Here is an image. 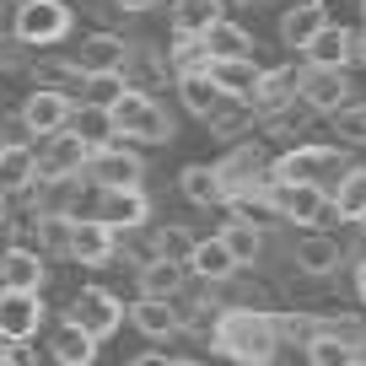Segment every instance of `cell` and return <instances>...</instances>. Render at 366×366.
<instances>
[{
  "mask_svg": "<svg viewBox=\"0 0 366 366\" xmlns=\"http://www.w3.org/2000/svg\"><path fill=\"white\" fill-rule=\"evenodd\" d=\"M178 103L189 108V114L194 119H216V108L227 103V97H221V86L216 81H210V70H199V76H178Z\"/></svg>",
  "mask_w": 366,
  "mask_h": 366,
  "instance_id": "obj_29",
  "label": "cell"
},
{
  "mask_svg": "<svg viewBox=\"0 0 366 366\" xmlns=\"http://www.w3.org/2000/svg\"><path fill=\"white\" fill-rule=\"evenodd\" d=\"M355 59V27L345 22H329L318 33V44L307 49V65H323V70H345Z\"/></svg>",
  "mask_w": 366,
  "mask_h": 366,
  "instance_id": "obj_26",
  "label": "cell"
},
{
  "mask_svg": "<svg viewBox=\"0 0 366 366\" xmlns=\"http://www.w3.org/2000/svg\"><path fill=\"white\" fill-rule=\"evenodd\" d=\"M189 264H172V259H157V264H146V269L135 274L140 280V297H157V302H172L178 291H189Z\"/></svg>",
  "mask_w": 366,
  "mask_h": 366,
  "instance_id": "obj_30",
  "label": "cell"
},
{
  "mask_svg": "<svg viewBox=\"0 0 366 366\" xmlns=\"http://www.w3.org/2000/svg\"><path fill=\"white\" fill-rule=\"evenodd\" d=\"M6 366H38V361L27 355V345H11V361H6Z\"/></svg>",
  "mask_w": 366,
  "mask_h": 366,
  "instance_id": "obj_48",
  "label": "cell"
},
{
  "mask_svg": "<svg viewBox=\"0 0 366 366\" xmlns=\"http://www.w3.org/2000/svg\"><path fill=\"white\" fill-rule=\"evenodd\" d=\"M302 103L312 114H340L350 108V76L345 70H323V65H302Z\"/></svg>",
  "mask_w": 366,
  "mask_h": 366,
  "instance_id": "obj_13",
  "label": "cell"
},
{
  "mask_svg": "<svg viewBox=\"0 0 366 366\" xmlns=\"http://www.w3.org/2000/svg\"><path fill=\"white\" fill-rule=\"evenodd\" d=\"M318 334L323 340H345L355 350H366V323L361 318H318Z\"/></svg>",
  "mask_w": 366,
  "mask_h": 366,
  "instance_id": "obj_44",
  "label": "cell"
},
{
  "mask_svg": "<svg viewBox=\"0 0 366 366\" xmlns=\"http://www.w3.org/2000/svg\"><path fill=\"white\" fill-rule=\"evenodd\" d=\"M38 86H54V92H70V86H86V70L76 59H38Z\"/></svg>",
  "mask_w": 366,
  "mask_h": 366,
  "instance_id": "obj_37",
  "label": "cell"
},
{
  "mask_svg": "<svg viewBox=\"0 0 366 366\" xmlns=\"http://www.w3.org/2000/svg\"><path fill=\"white\" fill-rule=\"evenodd\" d=\"M355 366H366V355H361V361H355Z\"/></svg>",
  "mask_w": 366,
  "mask_h": 366,
  "instance_id": "obj_56",
  "label": "cell"
},
{
  "mask_svg": "<svg viewBox=\"0 0 366 366\" xmlns=\"http://www.w3.org/2000/svg\"><path fill=\"white\" fill-rule=\"evenodd\" d=\"M16 6H22V0H16Z\"/></svg>",
  "mask_w": 366,
  "mask_h": 366,
  "instance_id": "obj_57",
  "label": "cell"
},
{
  "mask_svg": "<svg viewBox=\"0 0 366 366\" xmlns=\"http://www.w3.org/2000/svg\"><path fill=\"white\" fill-rule=\"evenodd\" d=\"M114 129H119V140H129V146H167L172 140L167 108H162L151 92H135V86L114 103Z\"/></svg>",
  "mask_w": 366,
  "mask_h": 366,
  "instance_id": "obj_2",
  "label": "cell"
},
{
  "mask_svg": "<svg viewBox=\"0 0 366 366\" xmlns=\"http://www.w3.org/2000/svg\"><path fill=\"white\" fill-rule=\"evenodd\" d=\"M167 65H172V76H199V70H210L205 38H172L167 44Z\"/></svg>",
  "mask_w": 366,
  "mask_h": 366,
  "instance_id": "obj_35",
  "label": "cell"
},
{
  "mask_svg": "<svg viewBox=\"0 0 366 366\" xmlns=\"http://www.w3.org/2000/svg\"><path fill=\"white\" fill-rule=\"evenodd\" d=\"M221 242L237 253V264H253V259L264 253V232H259V227H248V221H237V216L221 227Z\"/></svg>",
  "mask_w": 366,
  "mask_h": 366,
  "instance_id": "obj_36",
  "label": "cell"
},
{
  "mask_svg": "<svg viewBox=\"0 0 366 366\" xmlns=\"http://www.w3.org/2000/svg\"><path fill=\"white\" fill-rule=\"evenodd\" d=\"M114 253H119V232L108 227V221H97V216H81L70 259H76V264H86V269H103V264L114 259Z\"/></svg>",
  "mask_w": 366,
  "mask_h": 366,
  "instance_id": "obj_18",
  "label": "cell"
},
{
  "mask_svg": "<svg viewBox=\"0 0 366 366\" xmlns=\"http://www.w3.org/2000/svg\"><path fill=\"white\" fill-rule=\"evenodd\" d=\"M297 269L302 274H312V280H323V274H334L345 264V248H340V237H329V232H307V237L297 242Z\"/></svg>",
  "mask_w": 366,
  "mask_h": 366,
  "instance_id": "obj_21",
  "label": "cell"
},
{
  "mask_svg": "<svg viewBox=\"0 0 366 366\" xmlns=\"http://www.w3.org/2000/svg\"><path fill=\"white\" fill-rule=\"evenodd\" d=\"M210 81H216L221 97H232V103H253L264 70H259V59H210Z\"/></svg>",
  "mask_w": 366,
  "mask_h": 366,
  "instance_id": "obj_20",
  "label": "cell"
},
{
  "mask_svg": "<svg viewBox=\"0 0 366 366\" xmlns=\"http://www.w3.org/2000/svg\"><path fill=\"white\" fill-rule=\"evenodd\" d=\"M355 59H361V65H366V27H361V33H355Z\"/></svg>",
  "mask_w": 366,
  "mask_h": 366,
  "instance_id": "obj_50",
  "label": "cell"
},
{
  "mask_svg": "<svg viewBox=\"0 0 366 366\" xmlns=\"http://www.w3.org/2000/svg\"><path fill=\"white\" fill-rule=\"evenodd\" d=\"M167 366H205V361H194V355H172Z\"/></svg>",
  "mask_w": 366,
  "mask_h": 366,
  "instance_id": "obj_52",
  "label": "cell"
},
{
  "mask_svg": "<svg viewBox=\"0 0 366 366\" xmlns=\"http://www.w3.org/2000/svg\"><path fill=\"white\" fill-rule=\"evenodd\" d=\"M355 227H361V232H366V216H361V221H355Z\"/></svg>",
  "mask_w": 366,
  "mask_h": 366,
  "instance_id": "obj_54",
  "label": "cell"
},
{
  "mask_svg": "<svg viewBox=\"0 0 366 366\" xmlns=\"http://www.w3.org/2000/svg\"><path fill=\"white\" fill-rule=\"evenodd\" d=\"M76 227H81L76 210H38V253L44 259H70Z\"/></svg>",
  "mask_w": 366,
  "mask_h": 366,
  "instance_id": "obj_22",
  "label": "cell"
},
{
  "mask_svg": "<svg viewBox=\"0 0 366 366\" xmlns=\"http://www.w3.org/2000/svg\"><path fill=\"white\" fill-rule=\"evenodd\" d=\"M70 22L76 11L65 0H22L11 16V38H22L27 49H54L59 38H70Z\"/></svg>",
  "mask_w": 366,
  "mask_h": 366,
  "instance_id": "obj_3",
  "label": "cell"
},
{
  "mask_svg": "<svg viewBox=\"0 0 366 366\" xmlns=\"http://www.w3.org/2000/svg\"><path fill=\"white\" fill-rule=\"evenodd\" d=\"M129 318V307L114 297V291L103 286H81V297L65 307V323H76V329H86L92 340H108V334H119Z\"/></svg>",
  "mask_w": 366,
  "mask_h": 366,
  "instance_id": "obj_7",
  "label": "cell"
},
{
  "mask_svg": "<svg viewBox=\"0 0 366 366\" xmlns=\"http://www.w3.org/2000/svg\"><path fill=\"white\" fill-rule=\"evenodd\" d=\"M216 22H227L221 0H172V38H210Z\"/></svg>",
  "mask_w": 366,
  "mask_h": 366,
  "instance_id": "obj_23",
  "label": "cell"
},
{
  "mask_svg": "<svg viewBox=\"0 0 366 366\" xmlns=\"http://www.w3.org/2000/svg\"><path fill=\"white\" fill-rule=\"evenodd\" d=\"M92 167V146L76 135V129H65V135H49L44 146H38V183H76L81 172Z\"/></svg>",
  "mask_w": 366,
  "mask_h": 366,
  "instance_id": "obj_8",
  "label": "cell"
},
{
  "mask_svg": "<svg viewBox=\"0 0 366 366\" xmlns=\"http://www.w3.org/2000/svg\"><path fill=\"white\" fill-rule=\"evenodd\" d=\"M76 108H81V103L70 97V92L38 86V92H27V103H22V119H27V129H33L38 140H49V135H65V129H70Z\"/></svg>",
  "mask_w": 366,
  "mask_h": 366,
  "instance_id": "obj_11",
  "label": "cell"
},
{
  "mask_svg": "<svg viewBox=\"0 0 366 366\" xmlns=\"http://www.w3.org/2000/svg\"><path fill=\"white\" fill-rule=\"evenodd\" d=\"M221 172V189H227V205L242 194H259V189H269V157H264L253 140H242V146H232L227 157L216 162Z\"/></svg>",
  "mask_w": 366,
  "mask_h": 366,
  "instance_id": "obj_9",
  "label": "cell"
},
{
  "mask_svg": "<svg viewBox=\"0 0 366 366\" xmlns=\"http://www.w3.org/2000/svg\"><path fill=\"white\" fill-rule=\"evenodd\" d=\"M329 124H334V135H340V146H366V103L340 108Z\"/></svg>",
  "mask_w": 366,
  "mask_h": 366,
  "instance_id": "obj_42",
  "label": "cell"
},
{
  "mask_svg": "<svg viewBox=\"0 0 366 366\" xmlns=\"http://www.w3.org/2000/svg\"><path fill=\"white\" fill-rule=\"evenodd\" d=\"M49 259L33 248H6L0 253V291H44Z\"/></svg>",
  "mask_w": 366,
  "mask_h": 366,
  "instance_id": "obj_16",
  "label": "cell"
},
{
  "mask_svg": "<svg viewBox=\"0 0 366 366\" xmlns=\"http://www.w3.org/2000/svg\"><path fill=\"white\" fill-rule=\"evenodd\" d=\"M269 199L280 210V221L307 227V232L334 216V189H323V183H269Z\"/></svg>",
  "mask_w": 366,
  "mask_h": 366,
  "instance_id": "obj_6",
  "label": "cell"
},
{
  "mask_svg": "<svg viewBox=\"0 0 366 366\" xmlns=\"http://www.w3.org/2000/svg\"><path fill=\"white\" fill-rule=\"evenodd\" d=\"M334 216L340 221H361L366 216V167H350L334 183Z\"/></svg>",
  "mask_w": 366,
  "mask_h": 366,
  "instance_id": "obj_33",
  "label": "cell"
},
{
  "mask_svg": "<svg viewBox=\"0 0 366 366\" xmlns=\"http://www.w3.org/2000/svg\"><path fill=\"white\" fill-rule=\"evenodd\" d=\"M237 269H242V264H237V253L221 242V232H216V237H199V248L189 253V274L205 280V286H227Z\"/></svg>",
  "mask_w": 366,
  "mask_h": 366,
  "instance_id": "obj_17",
  "label": "cell"
},
{
  "mask_svg": "<svg viewBox=\"0 0 366 366\" xmlns=\"http://www.w3.org/2000/svg\"><path fill=\"white\" fill-rule=\"evenodd\" d=\"M27 65V44L22 38H0V70H22Z\"/></svg>",
  "mask_w": 366,
  "mask_h": 366,
  "instance_id": "obj_45",
  "label": "cell"
},
{
  "mask_svg": "<svg viewBox=\"0 0 366 366\" xmlns=\"http://www.w3.org/2000/svg\"><path fill=\"white\" fill-rule=\"evenodd\" d=\"M119 11H129V16H140V11H151V6H157V0H114Z\"/></svg>",
  "mask_w": 366,
  "mask_h": 366,
  "instance_id": "obj_47",
  "label": "cell"
},
{
  "mask_svg": "<svg viewBox=\"0 0 366 366\" xmlns=\"http://www.w3.org/2000/svg\"><path fill=\"white\" fill-rule=\"evenodd\" d=\"M274 329H280V340H302V345L318 340V318L312 312H274Z\"/></svg>",
  "mask_w": 366,
  "mask_h": 366,
  "instance_id": "obj_43",
  "label": "cell"
},
{
  "mask_svg": "<svg viewBox=\"0 0 366 366\" xmlns=\"http://www.w3.org/2000/svg\"><path fill=\"white\" fill-rule=\"evenodd\" d=\"M11 221V194H0V227Z\"/></svg>",
  "mask_w": 366,
  "mask_h": 366,
  "instance_id": "obj_51",
  "label": "cell"
},
{
  "mask_svg": "<svg viewBox=\"0 0 366 366\" xmlns=\"http://www.w3.org/2000/svg\"><path fill=\"white\" fill-rule=\"evenodd\" d=\"M178 189H183V199L189 205H227V189H221V172H216V162H189V167L178 172Z\"/></svg>",
  "mask_w": 366,
  "mask_h": 366,
  "instance_id": "obj_27",
  "label": "cell"
},
{
  "mask_svg": "<svg viewBox=\"0 0 366 366\" xmlns=\"http://www.w3.org/2000/svg\"><path fill=\"white\" fill-rule=\"evenodd\" d=\"M302 103V65H269L259 81V92H253V114L259 119H274L286 114V108Z\"/></svg>",
  "mask_w": 366,
  "mask_h": 366,
  "instance_id": "obj_12",
  "label": "cell"
},
{
  "mask_svg": "<svg viewBox=\"0 0 366 366\" xmlns=\"http://www.w3.org/2000/svg\"><path fill=\"white\" fill-rule=\"evenodd\" d=\"M151 237H157V253H162V259H172V264H189V253L199 248V237L189 227H157Z\"/></svg>",
  "mask_w": 366,
  "mask_h": 366,
  "instance_id": "obj_39",
  "label": "cell"
},
{
  "mask_svg": "<svg viewBox=\"0 0 366 366\" xmlns=\"http://www.w3.org/2000/svg\"><path fill=\"white\" fill-rule=\"evenodd\" d=\"M129 92V81L124 76H86V86H81V103H92V108H108L114 114V103Z\"/></svg>",
  "mask_w": 366,
  "mask_h": 366,
  "instance_id": "obj_40",
  "label": "cell"
},
{
  "mask_svg": "<svg viewBox=\"0 0 366 366\" xmlns=\"http://www.w3.org/2000/svg\"><path fill=\"white\" fill-rule=\"evenodd\" d=\"M167 361H172V355H162V350H146V355H129L124 366H167Z\"/></svg>",
  "mask_w": 366,
  "mask_h": 366,
  "instance_id": "obj_46",
  "label": "cell"
},
{
  "mask_svg": "<svg viewBox=\"0 0 366 366\" xmlns=\"http://www.w3.org/2000/svg\"><path fill=\"white\" fill-rule=\"evenodd\" d=\"M307 361L312 366H355V361H361V350L345 345V340H323V334H318V340L307 345Z\"/></svg>",
  "mask_w": 366,
  "mask_h": 366,
  "instance_id": "obj_41",
  "label": "cell"
},
{
  "mask_svg": "<svg viewBox=\"0 0 366 366\" xmlns=\"http://www.w3.org/2000/svg\"><path fill=\"white\" fill-rule=\"evenodd\" d=\"M361 16H366V0H361Z\"/></svg>",
  "mask_w": 366,
  "mask_h": 366,
  "instance_id": "obj_55",
  "label": "cell"
},
{
  "mask_svg": "<svg viewBox=\"0 0 366 366\" xmlns=\"http://www.w3.org/2000/svg\"><path fill=\"white\" fill-rule=\"evenodd\" d=\"M253 119H259V114H253V103H232V97H227V103L216 108V119H210V135L237 140V146H242V135L253 129Z\"/></svg>",
  "mask_w": 366,
  "mask_h": 366,
  "instance_id": "obj_34",
  "label": "cell"
},
{
  "mask_svg": "<svg viewBox=\"0 0 366 366\" xmlns=\"http://www.w3.org/2000/svg\"><path fill=\"white\" fill-rule=\"evenodd\" d=\"M232 216L237 221H248V227H274L280 221V210H274V199H269V189H259V194H242V199H232Z\"/></svg>",
  "mask_w": 366,
  "mask_h": 366,
  "instance_id": "obj_38",
  "label": "cell"
},
{
  "mask_svg": "<svg viewBox=\"0 0 366 366\" xmlns=\"http://www.w3.org/2000/svg\"><path fill=\"white\" fill-rule=\"evenodd\" d=\"M329 172H350L345 167V151L334 146H286L269 162V183H323Z\"/></svg>",
  "mask_w": 366,
  "mask_h": 366,
  "instance_id": "obj_4",
  "label": "cell"
},
{
  "mask_svg": "<svg viewBox=\"0 0 366 366\" xmlns=\"http://www.w3.org/2000/svg\"><path fill=\"white\" fill-rule=\"evenodd\" d=\"M355 297H361V307H366V264H355Z\"/></svg>",
  "mask_w": 366,
  "mask_h": 366,
  "instance_id": "obj_49",
  "label": "cell"
},
{
  "mask_svg": "<svg viewBox=\"0 0 366 366\" xmlns=\"http://www.w3.org/2000/svg\"><path fill=\"white\" fill-rule=\"evenodd\" d=\"M129 54H135V44H124L119 33H86L76 49V65L86 76H124Z\"/></svg>",
  "mask_w": 366,
  "mask_h": 366,
  "instance_id": "obj_14",
  "label": "cell"
},
{
  "mask_svg": "<svg viewBox=\"0 0 366 366\" xmlns=\"http://www.w3.org/2000/svg\"><path fill=\"white\" fill-rule=\"evenodd\" d=\"M205 49H210V59H253V33L242 22H216L210 27V38H205Z\"/></svg>",
  "mask_w": 366,
  "mask_h": 366,
  "instance_id": "obj_31",
  "label": "cell"
},
{
  "mask_svg": "<svg viewBox=\"0 0 366 366\" xmlns=\"http://www.w3.org/2000/svg\"><path fill=\"white\" fill-rule=\"evenodd\" d=\"M323 27H329V6H323V0H297V6L280 11V44L307 54V49L318 44Z\"/></svg>",
  "mask_w": 366,
  "mask_h": 366,
  "instance_id": "obj_15",
  "label": "cell"
},
{
  "mask_svg": "<svg viewBox=\"0 0 366 366\" xmlns=\"http://www.w3.org/2000/svg\"><path fill=\"white\" fill-rule=\"evenodd\" d=\"M70 129H76V135L86 140L92 151H103V146H114V140H119V129H114V114H108V108H92V103H81V108H76Z\"/></svg>",
  "mask_w": 366,
  "mask_h": 366,
  "instance_id": "obj_32",
  "label": "cell"
},
{
  "mask_svg": "<svg viewBox=\"0 0 366 366\" xmlns=\"http://www.w3.org/2000/svg\"><path fill=\"white\" fill-rule=\"evenodd\" d=\"M210 345H216L227 361H237V366H269L274 350H280L286 340H280V329H274V312H264V307H227Z\"/></svg>",
  "mask_w": 366,
  "mask_h": 366,
  "instance_id": "obj_1",
  "label": "cell"
},
{
  "mask_svg": "<svg viewBox=\"0 0 366 366\" xmlns=\"http://www.w3.org/2000/svg\"><path fill=\"white\" fill-rule=\"evenodd\" d=\"M97 345L103 340H92L86 329H76V323H65V318H59V329L49 334V355H54L59 366H92L97 361Z\"/></svg>",
  "mask_w": 366,
  "mask_h": 366,
  "instance_id": "obj_28",
  "label": "cell"
},
{
  "mask_svg": "<svg viewBox=\"0 0 366 366\" xmlns=\"http://www.w3.org/2000/svg\"><path fill=\"white\" fill-rule=\"evenodd\" d=\"M97 221H108L114 232H140L151 221V194L146 189H114V194H103Z\"/></svg>",
  "mask_w": 366,
  "mask_h": 366,
  "instance_id": "obj_19",
  "label": "cell"
},
{
  "mask_svg": "<svg viewBox=\"0 0 366 366\" xmlns=\"http://www.w3.org/2000/svg\"><path fill=\"white\" fill-rule=\"evenodd\" d=\"M86 183L97 194H114V189H140L146 183V162L129 140H114V146L92 151V167H86Z\"/></svg>",
  "mask_w": 366,
  "mask_h": 366,
  "instance_id": "obj_5",
  "label": "cell"
},
{
  "mask_svg": "<svg viewBox=\"0 0 366 366\" xmlns=\"http://www.w3.org/2000/svg\"><path fill=\"white\" fill-rule=\"evenodd\" d=\"M6 361H11V345H6V340H0V366H6Z\"/></svg>",
  "mask_w": 366,
  "mask_h": 366,
  "instance_id": "obj_53",
  "label": "cell"
},
{
  "mask_svg": "<svg viewBox=\"0 0 366 366\" xmlns=\"http://www.w3.org/2000/svg\"><path fill=\"white\" fill-rule=\"evenodd\" d=\"M129 323H135V334H146V340H172V334H183V318L172 302H157V297H140L135 307H129Z\"/></svg>",
  "mask_w": 366,
  "mask_h": 366,
  "instance_id": "obj_25",
  "label": "cell"
},
{
  "mask_svg": "<svg viewBox=\"0 0 366 366\" xmlns=\"http://www.w3.org/2000/svg\"><path fill=\"white\" fill-rule=\"evenodd\" d=\"M38 183V146H0V194H27Z\"/></svg>",
  "mask_w": 366,
  "mask_h": 366,
  "instance_id": "obj_24",
  "label": "cell"
},
{
  "mask_svg": "<svg viewBox=\"0 0 366 366\" xmlns=\"http://www.w3.org/2000/svg\"><path fill=\"white\" fill-rule=\"evenodd\" d=\"M44 318H49L44 291H0V340H6V345L38 340Z\"/></svg>",
  "mask_w": 366,
  "mask_h": 366,
  "instance_id": "obj_10",
  "label": "cell"
}]
</instances>
